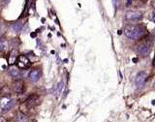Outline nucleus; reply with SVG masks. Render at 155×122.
Masks as SVG:
<instances>
[{"instance_id":"5701e85b","label":"nucleus","mask_w":155,"mask_h":122,"mask_svg":"<svg viewBox=\"0 0 155 122\" xmlns=\"http://www.w3.org/2000/svg\"><path fill=\"white\" fill-rule=\"evenodd\" d=\"M153 66L155 67V56H154V59H153Z\"/></svg>"},{"instance_id":"ddd939ff","label":"nucleus","mask_w":155,"mask_h":122,"mask_svg":"<svg viewBox=\"0 0 155 122\" xmlns=\"http://www.w3.org/2000/svg\"><path fill=\"white\" fill-rule=\"evenodd\" d=\"M22 27H24V23L21 22V21H17V22H14L11 24V29L13 32H16V33H17V32H21Z\"/></svg>"},{"instance_id":"393cba45","label":"nucleus","mask_w":155,"mask_h":122,"mask_svg":"<svg viewBox=\"0 0 155 122\" xmlns=\"http://www.w3.org/2000/svg\"><path fill=\"white\" fill-rule=\"evenodd\" d=\"M152 104H154V105H155V100H154V101L152 102Z\"/></svg>"},{"instance_id":"6ab92c4d","label":"nucleus","mask_w":155,"mask_h":122,"mask_svg":"<svg viewBox=\"0 0 155 122\" xmlns=\"http://www.w3.org/2000/svg\"><path fill=\"white\" fill-rule=\"evenodd\" d=\"M31 2H32V0H26V5H25V10L28 11L29 10V7H31Z\"/></svg>"},{"instance_id":"dca6fc26","label":"nucleus","mask_w":155,"mask_h":122,"mask_svg":"<svg viewBox=\"0 0 155 122\" xmlns=\"http://www.w3.org/2000/svg\"><path fill=\"white\" fill-rule=\"evenodd\" d=\"M149 42H151V43H154L155 42V29H153L151 31V33L149 34V37H148V40Z\"/></svg>"},{"instance_id":"a211bd4d","label":"nucleus","mask_w":155,"mask_h":122,"mask_svg":"<svg viewBox=\"0 0 155 122\" xmlns=\"http://www.w3.org/2000/svg\"><path fill=\"white\" fill-rule=\"evenodd\" d=\"M149 20L151 21L152 22L155 23V11H153V12L150 13V15H149Z\"/></svg>"},{"instance_id":"4468645a","label":"nucleus","mask_w":155,"mask_h":122,"mask_svg":"<svg viewBox=\"0 0 155 122\" xmlns=\"http://www.w3.org/2000/svg\"><path fill=\"white\" fill-rule=\"evenodd\" d=\"M9 75L12 77V78H17L20 75V68L17 66H12L9 69Z\"/></svg>"},{"instance_id":"6e6552de","label":"nucleus","mask_w":155,"mask_h":122,"mask_svg":"<svg viewBox=\"0 0 155 122\" xmlns=\"http://www.w3.org/2000/svg\"><path fill=\"white\" fill-rule=\"evenodd\" d=\"M9 49H10L9 41L6 38H4V37H1L0 38V51L3 53H7L9 51Z\"/></svg>"},{"instance_id":"aec40b11","label":"nucleus","mask_w":155,"mask_h":122,"mask_svg":"<svg viewBox=\"0 0 155 122\" xmlns=\"http://www.w3.org/2000/svg\"><path fill=\"white\" fill-rule=\"evenodd\" d=\"M132 2H133V0H126V5L130 6L131 4H132Z\"/></svg>"},{"instance_id":"2eb2a0df","label":"nucleus","mask_w":155,"mask_h":122,"mask_svg":"<svg viewBox=\"0 0 155 122\" xmlns=\"http://www.w3.org/2000/svg\"><path fill=\"white\" fill-rule=\"evenodd\" d=\"M27 121H28V118H27V116L24 112H17L15 122H27Z\"/></svg>"},{"instance_id":"f257e3e1","label":"nucleus","mask_w":155,"mask_h":122,"mask_svg":"<svg viewBox=\"0 0 155 122\" xmlns=\"http://www.w3.org/2000/svg\"><path fill=\"white\" fill-rule=\"evenodd\" d=\"M124 34L131 40H138L143 38L147 34V30L143 24H128L126 25L124 30Z\"/></svg>"},{"instance_id":"a878e982","label":"nucleus","mask_w":155,"mask_h":122,"mask_svg":"<svg viewBox=\"0 0 155 122\" xmlns=\"http://www.w3.org/2000/svg\"><path fill=\"white\" fill-rule=\"evenodd\" d=\"M154 87H155V82H154Z\"/></svg>"},{"instance_id":"423d86ee","label":"nucleus","mask_w":155,"mask_h":122,"mask_svg":"<svg viewBox=\"0 0 155 122\" xmlns=\"http://www.w3.org/2000/svg\"><path fill=\"white\" fill-rule=\"evenodd\" d=\"M31 65L30 60L26 57L25 55H19L17 59V66L21 69H27L29 68Z\"/></svg>"},{"instance_id":"f3484780","label":"nucleus","mask_w":155,"mask_h":122,"mask_svg":"<svg viewBox=\"0 0 155 122\" xmlns=\"http://www.w3.org/2000/svg\"><path fill=\"white\" fill-rule=\"evenodd\" d=\"M120 4H121V0H112V5H113V7H115V11L119 8Z\"/></svg>"},{"instance_id":"39448f33","label":"nucleus","mask_w":155,"mask_h":122,"mask_svg":"<svg viewBox=\"0 0 155 122\" xmlns=\"http://www.w3.org/2000/svg\"><path fill=\"white\" fill-rule=\"evenodd\" d=\"M147 74L145 72H144V71L139 72L135 78V85L138 88L143 87L145 81H147Z\"/></svg>"},{"instance_id":"9d476101","label":"nucleus","mask_w":155,"mask_h":122,"mask_svg":"<svg viewBox=\"0 0 155 122\" xmlns=\"http://www.w3.org/2000/svg\"><path fill=\"white\" fill-rule=\"evenodd\" d=\"M28 78L31 82H38L41 78V72L39 69H34L32 71H30L28 74Z\"/></svg>"},{"instance_id":"0eeeda50","label":"nucleus","mask_w":155,"mask_h":122,"mask_svg":"<svg viewBox=\"0 0 155 122\" xmlns=\"http://www.w3.org/2000/svg\"><path fill=\"white\" fill-rule=\"evenodd\" d=\"M40 104V98L37 95H32L30 96L24 103V105L27 106L28 109H32V108L38 106Z\"/></svg>"},{"instance_id":"412c9836","label":"nucleus","mask_w":155,"mask_h":122,"mask_svg":"<svg viewBox=\"0 0 155 122\" xmlns=\"http://www.w3.org/2000/svg\"><path fill=\"white\" fill-rule=\"evenodd\" d=\"M0 122H7V119L5 118V117L0 116Z\"/></svg>"},{"instance_id":"7ed1b4c3","label":"nucleus","mask_w":155,"mask_h":122,"mask_svg":"<svg viewBox=\"0 0 155 122\" xmlns=\"http://www.w3.org/2000/svg\"><path fill=\"white\" fill-rule=\"evenodd\" d=\"M151 49H152V43L149 41H147L144 42V43L141 44L138 49H137V51H138V53L142 56H147L150 51H151Z\"/></svg>"},{"instance_id":"b1692460","label":"nucleus","mask_w":155,"mask_h":122,"mask_svg":"<svg viewBox=\"0 0 155 122\" xmlns=\"http://www.w3.org/2000/svg\"><path fill=\"white\" fill-rule=\"evenodd\" d=\"M133 61L136 63V62H137V59H136V58H133Z\"/></svg>"},{"instance_id":"f03ea898","label":"nucleus","mask_w":155,"mask_h":122,"mask_svg":"<svg viewBox=\"0 0 155 122\" xmlns=\"http://www.w3.org/2000/svg\"><path fill=\"white\" fill-rule=\"evenodd\" d=\"M14 104H15V101L11 97L9 96L0 97V114H3V112L10 111L14 107Z\"/></svg>"},{"instance_id":"1a4fd4ad","label":"nucleus","mask_w":155,"mask_h":122,"mask_svg":"<svg viewBox=\"0 0 155 122\" xmlns=\"http://www.w3.org/2000/svg\"><path fill=\"white\" fill-rule=\"evenodd\" d=\"M24 90V83L21 81H17L13 83V91L17 94H21Z\"/></svg>"},{"instance_id":"f8f14e48","label":"nucleus","mask_w":155,"mask_h":122,"mask_svg":"<svg viewBox=\"0 0 155 122\" xmlns=\"http://www.w3.org/2000/svg\"><path fill=\"white\" fill-rule=\"evenodd\" d=\"M63 88H64V82L61 81V82H59L55 85V87L53 88V94L56 96H59L62 93Z\"/></svg>"},{"instance_id":"9b49d317","label":"nucleus","mask_w":155,"mask_h":122,"mask_svg":"<svg viewBox=\"0 0 155 122\" xmlns=\"http://www.w3.org/2000/svg\"><path fill=\"white\" fill-rule=\"evenodd\" d=\"M17 57H19V55H17V51L16 50H13L10 53V54H9V57H8L9 65H11V66H12L13 64H15L17 62Z\"/></svg>"},{"instance_id":"4be33fe9","label":"nucleus","mask_w":155,"mask_h":122,"mask_svg":"<svg viewBox=\"0 0 155 122\" xmlns=\"http://www.w3.org/2000/svg\"><path fill=\"white\" fill-rule=\"evenodd\" d=\"M152 6H153V8H155V0H153V2H152Z\"/></svg>"},{"instance_id":"20e7f679","label":"nucleus","mask_w":155,"mask_h":122,"mask_svg":"<svg viewBox=\"0 0 155 122\" xmlns=\"http://www.w3.org/2000/svg\"><path fill=\"white\" fill-rule=\"evenodd\" d=\"M143 13L140 11H127L125 13V18L130 21H137L143 18Z\"/></svg>"}]
</instances>
